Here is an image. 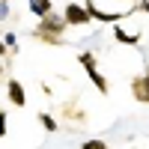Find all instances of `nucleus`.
Wrapping results in <instances>:
<instances>
[{
  "label": "nucleus",
  "mask_w": 149,
  "mask_h": 149,
  "mask_svg": "<svg viewBox=\"0 0 149 149\" xmlns=\"http://www.w3.org/2000/svg\"><path fill=\"white\" fill-rule=\"evenodd\" d=\"M66 27H69V24H66L63 15L48 12L45 18H39V24H36L33 36H36V39H42L45 45H60V42H63V30H66Z\"/></svg>",
  "instance_id": "obj_1"
},
{
  "label": "nucleus",
  "mask_w": 149,
  "mask_h": 149,
  "mask_svg": "<svg viewBox=\"0 0 149 149\" xmlns=\"http://www.w3.org/2000/svg\"><path fill=\"white\" fill-rule=\"evenodd\" d=\"M78 63L84 66L86 78H90V81L95 84V90L102 93V95H107V93H110V84H107V78H104V74L98 72V63H95V57H93L90 51H81V54H78Z\"/></svg>",
  "instance_id": "obj_2"
},
{
  "label": "nucleus",
  "mask_w": 149,
  "mask_h": 149,
  "mask_svg": "<svg viewBox=\"0 0 149 149\" xmlns=\"http://www.w3.org/2000/svg\"><path fill=\"white\" fill-rule=\"evenodd\" d=\"M63 18H66L69 27H86V24L93 21V18H90V12H86V6H84V3H74V0H69V3H66Z\"/></svg>",
  "instance_id": "obj_3"
},
{
  "label": "nucleus",
  "mask_w": 149,
  "mask_h": 149,
  "mask_svg": "<svg viewBox=\"0 0 149 149\" xmlns=\"http://www.w3.org/2000/svg\"><path fill=\"white\" fill-rule=\"evenodd\" d=\"M131 98L140 104H149V69L131 81Z\"/></svg>",
  "instance_id": "obj_4"
},
{
  "label": "nucleus",
  "mask_w": 149,
  "mask_h": 149,
  "mask_svg": "<svg viewBox=\"0 0 149 149\" xmlns=\"http://www.w3.org/2000/svg\"><path fill=\"white\" fill-rule=\"evenodd\" d=\"M113 39L122 42V45H128V48H137L140 39H143V33H140V30H125V27L116 21V24H113Z\"/></svg>",
  "instance_id": "obj_5"
},
{
  "label": "nucleus",
  "mask_w": 149,
  "mask_h": 149,
  "mask_svg": "<svg viewBox=\"0 0 149 149\" xmlns=\"http://www.w3.org/2000/svg\"><path fill=\"white\" fill-rule=\"evenodd\" d=\"M6 95H9V102L15 104V107H24V104H27V93H24V84H21L18 78H12V81L6 84Z\"/></svg>",
  "instance_id": "obj_6"
},
{
  "label": "nucleus",
  "mask_w": 149,
  "mask_h": 149,
  "mask_svg": "<svg viewBox=\"0 0 149 149\" xmlns=\"http://www.w3.org/2000/svg\"><path fill=\"white\" fill-rule=\"evenodd\" d=\"M27 9L33 12L36 18H45L48 12H54V6H51V0H27Z\"/></svg>",
  "instance_id": "obj_7"
},
{
  "label": "nucleus",
  "mask_w": 149,
  "mask_h": 149,
  "mask_svg": "<svg viewBox=\"0 0 149 149\" xmlns=\"http://www.w3.org/2000/svg\"><path fill=\"white\" fill-rule=\"evenodd\" d=\"M39 122H42V128H48V131H57V119H54L51 113H39Z\"/></svg>",
  "instance_id": "obj_8"
},
{
  "label": "nucleus",
  "mask_w": 149,
  "mask_h": 149,
  "mask_svg": "<svg viewBox=\"0 0 149 149\" xmlns=\"http://www.w3.org/2000/svg\"><path fill=\"white\" fill-rule=\"evenodd\" d=\"M81 149H107V143H104V140H98V137H93V140H84Z\"/></svg>",
  "instance_id": "obj_9"
},
{
  "label": "nucleus",
  "mask_w": 149,
  "mask_h": 149,
  "mask_svg": "<svg viewBox=\"0 0 149 149\" xmlns=\"http://www.w3.org/2000/svg\"><path fill=\"white\" fill-rule=\"evenodd\" d=\"M6 18H9V3L0 0V21H6Z\"/></svg>",
  "instance_id": "obj_10"
},
{
  "label": "nucleus",
  "mask_w": 149,
  "mask_h": 149,
  "mask_svg": "<svg viewBox=\"0 0 149 149\" xmlns=\"http://www.w3.org/2000/svg\"><path fill=\"white\" fill-rule=\"evenodd\" d=\"M15 39H18L15 33H6V36H3V42H6V48H15Z\"/></svg>",
  "instance_id": "obj_11"
},
{
  "label": "nucleus",
  "mask_w": 149,
  "mask_h": 149,
  "mask_svg": "<svg viewBox=\"0 0 149 149\" xmlns=\"http://www.w3.org/2000/svg\"><path fill=\"white\" fill-rule=\"evenodd\" d=\"M0 137H6V113L0 110Z\"/></svg>",
  "instance_id": "obj_12"
},
{
  "label": "nucleus",
  "mask_w": 149,
  "mask_h": 149,
  "mask_svg": "<svg viewBox=\"0 0 149 149\" xmlns=\"http://www.w3.org/2000/svg\"><path fill=\"white\" fill-rule=\"evenodd\" d=\"M137 9H143L146 15H149V0H140V3H137Z\"/></svg>",
  "instance_id": "obj_13"
},
{
  "label": "nucleus",
  "mask_w": 149,
  "mask_h": 149,
  "mask_svg": "<svg viewBox=\"0 0 149 149\" xmlns=\"http://www.w3.org/2000/svg\"><path fill=\"white\" fill-rule=\"evenodd\" d=\"M6 51H9V48H6V42L0 39V57H6Z\"/></svg>",
  "instance_id": "obj_14"
},
{
  "label": "nucleus",
  "mask_w": 149,
  "mask_h": 149,
  "mask_svg": "<svg viewBox=\"0 0 149 149\" xmlns=\"http://www.w3.org/2000/svg\"><path fill=\"white\" fill-rule=\"evenodd\" d=\"M3 72H6V66H3V63H0V78H3Z\"/></svg>",
  "instance_id": "obj_15"
},
{
  "label": "nucleus",
  "mask_w": 149,
  "mask_h": 149,
  "mask_svg": "<svg viewBox=\"0 0 149 149\" xmlns=\"http://www.w3.org/2000/svg\"><path fill=\"white\" fill-rule=\"evenodd\" d=\"M6 3H9V0H6Z\"/></svg>",
  "instance_id": "obj_16"
}]
</instances>
